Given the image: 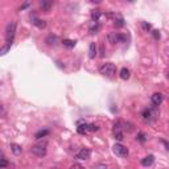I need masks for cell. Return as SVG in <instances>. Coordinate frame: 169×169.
<instances>
[{
  "label": "cell",
  "mask_w": 169,
  "mask_h": 169,
  "mask_svg": "<svg viewBox=\"0 0 169 169\" xmlns=\"http://www.w3.org/2000/svg\"><path fill=\"white\" fill-rule=\"evenodd\" d=\"M138 140L140 141V143H145V141H147V135L143 134V132H140V134L138 135Z\"/></svg>",
  "instance_id": "cell-24"
},
{
  "label": "cell",
  "mask_w": 169,
  "mask_h": 169,
  "mask_svg": "<svg viewBox=\"0 0 169 169\" xmlns=\"http://www.w3.org/2000/svg\"><path fill=\"white\" fill-rule=\"evenodd\" d=\"M143 119L145 122H151L152 119H153V112H152L151 110H145V111L143 112Z\"/></svg>",
  "instance_id": "cell-15"
},
{
  "label": "cell",
  "mask_w": 169,
  "mask_h": 169,
  "mask_svg": "<svg viewBox=\"0 0 169 169\" xmlns=\"http://www.w3.org/2000/svg\"><path fill=\"white\" fill-rule=\"evenodd\" d=\"M31 152L37 157H42L46 155V143H40V144H35V145L31 148Z\"/></svg>",
  "instance_id": "cell-4"
},
{
  "label": "cell",
  "mask_w": 169,
  "mask_h": 169,
  "mask_svg": "<svg viewBox=\"0 0 169 169\" xmlns=\"http://www.w3.org/2000/svg\"><path fill=\"white\" fill-rule=\"evenodd\" d=\"M77 131H78V134H81V135L87 134V132H89V124H79V126L77 127Z\"/></svg>",
  "instance_id": "cell-14"
},
{
  "label": "cell",
  "mask_w": 169,
  "mask_h": 169,
  "mask_svg": "<svg viewBox=\"0 0 169 169\" xmlns=\"http://www.w3.org/2000/svg\"><path fill=\"white\" fill-rule=\"evenodd\" d=\"M100 57H104V46H100Z\"/></svg>",
  "instance_id": "cell-31"
},
{
  "label": "cell",
  "mask_w": 169,
  "mask_h": 169,
  "mask_svg": "<svg viewBox=\"0 0 169 169\" xmlns=\"http://www.w3.org/2000/svg\"><path fill=\"white\" fill-rule=\"evenodd\" d=\"M46 135H49V131H48V129H41V131H38L37 134L35 135V138H36V139H41V138H45Z\"/></svg>",
  "instance_id": "cell-20"
},
{
  "label": "cell",
  "mask_w": 169,
  "mask_h": 169,
  "mask_svg": "<svg viewBox=\"0 0 169 169\" xmlns=\"http://www.w3.org/2000/svg\"><path fill=\"white\" fill-rule=\"evenodd\" d=\"M11 45H12V44H7L6 46H3V48L0 49V56H4V54H7V52H8L9 49H11Z\"/></svg>",
  "instance_id": "cell-21"
},
{
  "label": "cell",
  "mask_w": 169,
  "mask_h": 169,
  "mask_svg": "<svg viewBox=\"0 0 169 169\" xmlns=\"http://www.w3.org/2000/svg\"><path fill=\"white\" fill-rule=\"evenodd\" d=\"M70 169H85V168H83L81 164H73V165L70 166Z\"/></svg>",
  "instance_id": "cell-27"
},
{
  "label": "cell",
  "mask_w": 169,
  "mask_h": 169,
  "mask_svg": "<svg viewBox=\"0 0 169 169\" xmlns=\"http://www.w3.org/2000/svg\"><path fill=\"white\" fill-rule=\"evenodd\" d=\"M98 129H99V127L97 124H89V131H98Z\"/></svg>",
  "instance_id": "cell-26"
},
{
  "label": "cell",
  "mask_w": 169,
  "mask_h": 169,
  "mask_svg": "<svg viewBox=\"0 0 169 169\" xmlns=\"http://www.w3.org/2000/svg\"><path fill=\"white\" fill-rule=\"evenodd\" d=\"M6 166H8V161L6 159H0V168H6Z\"/></svg>",
  "instance_id": "cell-25"
},
{
  "label": "cell",
  "mask_w": 169,
  "mask_h": 169,
  "mask_svg": "<svg viewBox=\"0 0 169 169\" xmlns=\"http://www.w3.org/2000/svg\"><path fill=\"white\" fill-rule=\"evenodd\" d=\"M163 99H164V97L161 92H155V94L151 97V102L153 106H160V104L163 103Z\"/></svg>",
  "instance_id": "cell-8"
},
{
  "label": "cell",
  "mask_w": 169,
  "mask_h": 169,
  "mask_svg": "<svg viewBox=\"0 0 169 169\" xmlns=\"http://www.w3.org/2000/svg\"><path fill=\"white\" fill-rule=\"evenodd\" d=\"M99 16H100V11H99V9H95V11L92 12V19H94L95 23H98V20H99Z\"/></svg>",
  "instance_id": "cell-23"
},
{
  "label": "cell",
  "mask_w": 169,
  "mask_h": 169,
  "mask_svg": "<svg viewBox=\"0 0 169 169\" xmlns=\"http://www.w3.org/2000/svg\"><path fill=\"white\" fill-rule=\"evenodd\" d=\"M112 149H114L115 155L119 156V157H127V156H128V148L122 145V144H115V145L112 147Z\"/></svg>",
  "instance_id": "cell-6"
},
{
  "label": "cell",
  "mask_w": 169,
  "mask_h": 169,
  "mask_svg": "<svg viewBox=\"0 0 169 169\" xmlns=\"http://www.w3.org/2000/svg\"><path fill=\"white\" fill-rule=\"evenodd\" d=\"M95 56H97V44L91 42L89 48V57L92 60V58H95Z\"/></svg>",
  "instance_id": "cell-13"
},
{
  "label": "cell",
  "mask_w": 169,
  "mask_h": 169,
  "mask_svg": "<svg viewBox=\"0 0 169 169\" xmlns=\"http://www.w3.org/2000/svg\"><path fill=\"white\" fill-rule=\"evenodd\" d=\"M107 38H108V41L111 44H118V42H124V41L127 40V36L115 32V33H110V35L107 36Z\"/></svg>",
  "instance_id": "cell-5"
},
{
  "label": "cell",
  "mask_w": 169,
  "mask_h": 169,
  "mask_svg": "<svg viewBox=\"0 0 169 169\" xmlns=\"http://www.w3.org/2000/svg\"><path fill=\"white\" fill-rule=\"evenodd\" d=\"M11 149L15 155H20L21 152H23V148H21V145H19V144H11Z\"/></svg>",
  "instance_id": "cell-18"
},
{
  "label": "cell",
  "mask_w": 169,
  "mask_h": 169,
  "mask_svg": "<svg viewBox=\"0 0 169 169\" xmlns=\"http://www.w3.org/2000/svg\"><path fill=\"white\" fill-rule=\"evenodd\" d=\"M16 29H17V23L16 21H9L7 24V28H6V38H7V42L12 44L15 38V35H16Z\"/></svg>",
  "instance_id": "cell-1"
},
{
  "label": "cell",
  "mask_w": 169,
  "mask_h": 169,
  "mask_svg": "<svg viewBox=\"0 0 169 169\" xmlns=\"http://www.w3.org/2000/svg\"><path fill=\"white\" fill-rule=\"evenodd\" d=\"M97 169H107L106 166H99V168H97Z\"/></svg>",
  "instance_id": "cell-32"
},
{
  "label": "cell",
  "mask_w": 169,
  "mask_h": 169,
  "mask_svg": "<svg viewBox=\"0 0 169 169\" xmlns=\"http://www.w3.org/2000/svg\"><path fill=\"white\" fill-rule=\"evenodd\" d=\"M62 44H63V46H65V48L72 49V48H74L77 42H75V41H73V40H63Z\"/></svg>",
  "instance_id": "cell-19"
},
{
  "label": "cell",
  "mask_w": 169,
  "mask_h": 169,
  "mask_svg": "<svg viewBox=\"0 0 169 169\" xmlns=\"http://www.w3.org/2000/svg\"><path fill=\"white\" fill-rule=\"evenodd\" d=\"M6 114H7V112H6V110H4V107L3 106H0V116H6Z\"/></svg>",
  "instance_id": "cell-29"
},
{
  "label": "cell",
  "mask_w": 169,
  "mask_h": 169,
  "mask_svg": "<svg viewBox=\"0 0 169 169\" xmlns=\"http://www.w3.org/2000/svg\"><path fill=\"white\" fill-rule=\"evenodd\" d=\"M143 28L145 29V31H149V29H151V25H149V24H147V23H143Z\"/></svg>",
  "instance_id": "cell-30"
},
{
  "label": "cell",
  "mask_w": 169,
  "mask_h": 169,
  "mask_svg": "<svg viewBox=\"0 0 169 169\" xmlns=\"http://www.w3.org/2000/svg\"><path fill=\"white\" fill-rule=\"evenodd\" d=\"M32 23L35 24V25L37 26L38 29H45V28H46V21L41 20V19H37V17H35V19H33V20H32Z\"/></svg>",
  "instance_id": "cell-11"
},
{
  "label": "cell",
  "mask_w": 169,
  "mask_h": 169,
  "mask_svg": "<svg viewBox=\"0 0 169 169\" xmlns=\"http://www.w3.org/2000/svg\"><path fill=\"white\" fill-rule=\"evenodd\" d=\"M52 7H53V1H49V0H42V1H40V8L42 9L44 12H49Z\"/></svg>",
  "instance_id": "cell-9"
},
{
  "label": "cell",
  "mask_w": 169,
  "mask_h": 169,
  "mask_svg": "<svg viewBox=\"0 0 169 169\" xmlns=\"http://www.w3.org/2000/svg\"><path fill=\"white\" fill-rule=\"evenodd\" d=\"M131 77V73H129V70L127 69V67H123V69L120 70V78L124 81H127L128 78Z\"/></svg>",
  "instance_id": "cell-17"
},
{
  "label": "cell",
  "mask_w": 169,
  "mask_h": 169,
  "mask_svg": "<svg viewBox=\"0 0 169 169\" xmlns=\"http://www.w3.org/2000/svg\"><path fill=\"white\" fill-rule=\"evenodd\" d=\"M112 135L118 141H122L124 139V128H123V123L122 122H118L115 123L114 128H112Z\"/></svg>",
  "instance_id": "cell-3"
},
{
  "label": "cell",
  "mask_w": 169,
  "mask_h": 169,
  "mask_svg": "<svg viewBox=\"0 0 169 169\" xmlns=\"http://www.w3.org/2000/svg\"><path fill=\"white\" fill-rule=\"evenodd\" d=\"M45 42H46V45H49V46H56L58 42V38H57V36H54V35H49L48 37L45 38Z\"/></svg>",
  "instance_id": "cell-10"
},
{
  "label": "cell",
  "mask_w": 169,
  "mask_h": 169,
  "mask_svg": "<svg viewBox=\"0 0 169 169\" xmlns=\"http://www.w3.org/2000/svg\"><path fill=\"white\" fill-rule=\"evenodd\" d=\"M152 35H153V37H155V40H159V38H160V33H159V31H152Z\"/></svg>",
  "instance_id": "cell-28"
},
{
  "label": "cell",
  "mask_w": 169,
  "mask_h": 169,
  "mask_svg": "<svg viewBox=\"0 0 169 169\" xmlns=\"http://www.w3.org/2000/svg\"><path fill=\"white\" fill-rule=\"evenodd\" d=\"M153 161H155V157L152 155L147 156V157H144L143 160H141V165L143 166H151L152 164H153Z\"/></svg>",
  "instance_id": "cell-12"
},
{
  "label": "cell",
  "mask_w": 169,
  "mask_h": 169,
  "mask_svg": "<svg viewBox=\"0 0 169 169\" xmlns=\"http://www.w3.org/2000/svg\"><path fill=\"white\" fill-rule=\"evenodd\" d=\"M99 29H100V24H99V23H97L94 26H91L90 32H91V35H95V33H98V32H99Z\"/></svg>",
  "instance_id": "cell-22"
},
{
  "label": "cell",
  "mask_w": 169,
  "mask_h": 169,
  "mask_svg": "<svg viewBox=\"0 0 169 169\" xmlns=\"http://www.w3.org/2000/svg\"><path fill=\"white\" fill-rule=\"evenodd\" d=\"M115 72H116V66L112 62L103 63V65L99 67V73L102 75H104V77H114Z\"/></svg>",
  "instance_id": "cell-2"
},
{
  "label": "cell",
  "mask_w": 169,
  "mask_h": 169,
  "mask_svg": "<svg viewBox=\"0 0 169 169\" xmlns=\"http://www.w3.org/2000/svg\"><path fill=\"white\" fill-rule=\"evenodd\" d=\"M90 156H91V151L89 148H82L75 155V159H78V160H89Z\"/></svg>",
  "instance_id": "cell-7"
},
{
  "label": "cell",
  "mask_w": 169,
  "mask_h": 169,
  "mask_svg": "<svg viewBox=\"0 0 169 169\" xmlns=\"http://www.w3.org/2000/svg\"><path fill=\"white\" fill-rule=\"evenodd\" d=\"M115 26H118V28H120V26L124 25V19L122 17V15H116L115 16Z\"/></svg>",
  "instance_id": "cell-16"
}]
</instances>
